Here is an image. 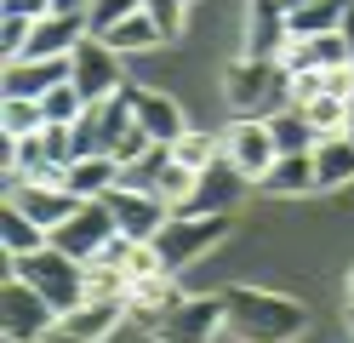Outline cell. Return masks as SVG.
Instances as JSON below:
<instances>
[{
  "label": "cell",
  "instance_id": "obj_5",
  "mask_svg": "<svg viewBox=\"0 0 354 343\" xmlns=\"http://www.w3.org/2000/svg\"><path fill=\"white\" fill-rule=\"evenodd\" d=\"M115 235H120L115 206H109V200H80V212L52 229V246L63 252V258H75V263H92Z\"/></svg>",
  "mask_w": 354,
  "mask_h": 343
},
{
  "label": "cell",
  "instance_id": "obj_36",
  "mask_svg": "<svg viewBox=\"0 0 354 343\" xmlns=\"http://www.w3.org/2000/svg\"><path fill=\"white\" fill-rule=\"evenodd\" d=\"M52 12H63V17H75V12H92V0H52Z\"/></svg>",
  "mask_w": 354,
  "mask_h": 343
},
{
  "label": "cell",
  "instance_id": "obj_25",
  "mask_svg": "<svg viewBox=\"0 0 354 343\" xmlns=\"http://www.w3.org/2000/svg\"><path fill=\"white\" fill-rule=\"evenodd\" d=\"M166 166H171V143H154L149 155L131 160V166H120V189H131V195H154Z\"/></svg>",
  "mask_w": 354,
  "mask_h": 343
},
{
  "label": "cell",
  "instance_id": "obj_7",
  "mask_svg": "<svg viewBox=\"0 0 354 343\" xmlns=\"http://www.w3.org/2000/svg\"><path fill=\"white\" fill-rule=\"evenodd\" d=\"M69 80L80 86L86 103H109L115 91H126V75H120V52H109L97 35H86L75 52H69Z\"/></svg>",
  "mask_w": 354,
  "mask_h": 343
},
{
  "label": "cell",
  "instance_id": "obj_4",
  "mask_svg": "<svg viewBox=\"0 0 354 343\" xmlns=\"http://www.w3.org/2000/svg\"><path fill=\"white\" fill-rule=\"evenodd\" d=\"M12 274H17V281H29L57 315L75 309V304H86V263L63 258L57 246H40V252H29V258H12Z\"/></svg>",
  "mask_w": 354,
  "mask_h": 343
},
{
  "label": "cell",
  "instance_id": "obj_26",
  "mask_svg": "<svg viewBox=\"0 0 354 343\" xmlns=\"http://www.w3.org/2000/svg\"><path fill=\"white\" fill-rule=\"evenodd\" d=\"M217 155H223V137H212L206 126H189V132L171 143V160H177V166H189V172H206Z\"/></svg>",
  "mask_w": 354,
  "mask_h": 343
},
{
  "label": "cell",
  "instance_id": "obj_15",
  "mask_svg": "<svg viewBox=\"0 0 354 343\" xmlns=\"http://www.w3.org/2000/svg\"><path fill=\"white\" fill-rule=\"evenodd\" d=\"M69 80V58H12L6 63V98H29L40 103L52 86Z\"/></svg>",
  "mask_w": 354,
  "mask_h": 343
},
{
  "label": "cell",
  "instance_id": "obj_40",
  "mask_svg": "<svg viewBox=\"0 0 354 343\" xmlns=\"http://www.w3.org/2000/svg\"><path fill=\"white\" fill-rule=\"evenodd\" d=\"M292 6H308V0H286V12H292Z\"/></svg>",
  "mask_w": 354,
  "mask_h": 343
},
{
  "label": "cell",
  "instance_id": "obj_13",
  "mask_svg": "<svg viewBox=\"0 0 354 343\" xmlns=\"http://www.w3.org/2000/svg\"><path fill=\"white\" fill-rule=\"evenodd\" d=\"M183 297H189V292L177 286V274H149V281H131V286H126V320H138V326L149 332L154 320H166Z\"/></svg>",
  "mask_w": 354,
  "mask_h": 343
},
{
  "label": "cell",
  "instance_id": "obj_34",
  "mask_svg": "<svg viewBox=\"0 0 354 343\" xmlns=\"http://www.w3.org/2000/svg\"><path fill=\"white\" fill-rule=\"evenodd\" d=\"M149 149H154V137H149L143 126H131L120 143H115V160H120V166H131V160H138V155H149Z\"/></svg>",
  "mask_w": 354,
  "mask_h": 343
},
{
  "label": "cell",
  "instance_id": "obj_19",
  "mask_svg": "<svg viewBox=\"0 0 354 343\" xmlns=\"http://www.w3.org/2000/svg\"><path fill=\"white\" fill-rule=\"evenodd\" d=\"M354 0H308V6H292L286 12V29L292 40H315V35H337L343 17H348Z\"/></svg>",
  "mask_w": 354,
  "mask_h": 343
},
{
  "label": "cell",
  "instance_id": "obj_23",
  "mask_svg": "<svg viewBox=\"0 0 354 343\" xmlns=\"http://www.w3.org/2000/svg\"><path fill=\"white\" fill-rule=\"evenodd\" d=\"M269 132H274V149H280V155H315V149H320V132L303 121V109L269 114Z\"/></svg>",
  "mask_w": 354,
  "mask_h": 343
},
{
  "label": "cell",
  "instance_id": "obj_42",
  "mask_svg": "<svg viewBox=\"0 0 354 343\" xmlns=\"http://www.w3.org/2000/svg\"><path fill=\"white\" fill-rule=\"evenodd\" d=\"M6 343H17V337H6Z\"/></svg>",
  "mask_w": 354,
  "mask_h": 343
},
{
  "label": "cell",
  "instance_id": "obj_2",
  "mask_svg": "<svg viewBox=\"0 0 354 343\" xmlns=\"http://www.w3.org/2000/svg\"><path fill=\"white\" fill-rule=\"evenodd\" d=\"M223 98L246 121H269V114L292 109V75L280 63H269V58H234L229 80H223Z\"/></svg>",
  "mask_w": 354,
  "mask_h": 343
},
{
  "label": "cell",
  "instance_id": "obj_21",
  "mask_svg": "<svg viewBox=\"0 0 354 343\" xmlns=\"http://www.w3.org/2000/svg\"><path fill=\"white\" fill-rule=\"evenodd\" d=\"M257 189H263V195H280V200H292V195H315V155H280Z\"/></svg>",
  "mask_w": 354,
  "mask_h": 343
},
{
  "label": "cell",
  "instance_id": "obj_31",
  "mask_svg": "<svg viewBox=\"0 0 354 343\" xmlns=\"http://www.w3.org/2000/svg\"><path fill=\"white\" fill-rule=\"evenodd\" d=\"M143 12L154 17L160 40H177L183 35V17H189V0H143Z\"/></svg>",
  "mask_w": 354,
  "mask_h": 343
},
{
  "label": "cell",
  "instance_id": "obj_6",
  "mask_svg": "<svg viewBox=\"0 0 354 343\" xmlns=\"http://www.w3.org/2000/svg\"><path fill=\"white\" fill-rule=\"evenodd\" d=\"M0 326H6V337H17V343H46L52 326H57V309L29 281L6 274V286H0Z\"/></svg>",
  "mask_w": 354,
  "mask_h": 343
},
{
  "label": "cell",
  "instance_id": "obj_1",
  "mask_svg": "<svg viewBox=\"0 0 354 343\" xmlns=\"http://www.w3.org/2000/svg\"><path fill=\"white\" fill-rule=\"evenodd\" d=\"M223 315H229V337L234 343H297L308 326V309L297 297L263 292V286H229L223 292Z\"/></svg>",
  "mask_w": 354,
  "mask_h": 343
},
{
  "label": "cell",
  "instance_id": "obj_17",
  "mask_svg": "<svg viewBox=\"0 0 354 343\" xmlns=\"http://www.w3.org/2000/svg\"><path fill=\"white\" fill-rule=\"evenodd\" d=\"M63 189L75 200H109L120 189V160L115 155H80L69 172H63Z\"/></svg>",
  "mask_w": 354,
  "mask_h": 343
},
{
  "label": "cell",
  "instance_id": "obj_22",
  "mask_svg": "<svg viewBox=\"0 0 354 343\" xmlns=\"http://www.w3.org/2000/svg\"><path fill=\"white\" fill-rule=\"evenodd\" d=\"M354 183V143L348 137H320L315 149V189H343Z\"/></svg>",
  "mask_w": 354,
  "mask_h": 343
},
{
  "label": "cell",
  "instance_id": "obj_41",
  "mask_svg": "<svg viewBox=\"0 0 354 343\" xmlns=\"http://www.w3.org/2000/svg\"><path fill=\"white\" fill-rule=\"evenodd\" d=\"M348 332H354V304H348Z\"/></svg>",
  "mask_w": 354,
  "mask_h": 343
},
{
  "label": "cell",
  "instance_id": "obj_12",
  "mask_svg": "<svg viewBox=\"0 0 354 343\" xmlns=\"http://www.w3.org/2000/svg\"><path fill=\"white\" fill-rule=\"evenodd\" d=\"M6 200H12V206H24V212H29L40 229H46V235H52L57 223H69V218L80 212V200L63 189V183H6Z\"/></svg>",
  "mask_w": 354,
  "mask_h": 343
},
{
  "label": "cell",
  "instance_id": "obj_9",
  "mask_svg": "<svg viewBox=\"0 0 354 343\" xmlns=\"http://www.w3.org/2000/svg\"><path fill=\"white\" fill-rule=\"evenodd\" d=\"M120 320H126V297H86V304L57 315V326H52L46 343H103Z\"/></svg>",
  "mask_w": 354,
  "mask_h": 343
},
{
  "label": "cell",
  "instance_id": "obj_33",
  "mask_svg": "<svg viewBox=\"0 0 354 343\" xmlns=\"http://www.w3.org/2000/svg\"><path fill=\"white\" fill-rule=\"evenodd\" d=\"M29 35H35V23H29V17H0V52H6V63H12V58H24Z\"/></svg>",
  "mask_w": 354,
  "mask_h": 343
},
{
  "label": "cell",
  "instance_id": "obj_20",
  "mask_svg": "<svg viewBox=\"0 0 354 343\" xmlns=\"http://www.w3.org/2000/svg\"><path fill=\"white\" fill-rule=\"evenodd\" d=\"M0 246H6V263H12V258H29V252L52 246V235L24 212V206H12V200H6V206H0Z\"/></svg>",
  "mask_w": 354,
  "mask_h": 343
},
{
  "label": "cell",
  "instance_id": "obj_8",
  "mask_svg": "<svg viewBox=\"0 0 354 343\" xmlns=\"http://www.w3.org/2000/svg\"><path fill=\"white\" fill-rule=\"evenodd\" d=\"M223 326H229V315H223V292H217V297H183L166 320L149 326V337L154 343H212Z\"/></svg>",
  "mask_w": 354,
  "mask_h": 343
},
{
  "label": "cell",
  "instance_id": "obj_28",
  "mask_svg": "<svg viewBox=\"0 0 354 343\" xmlns=\"http://www.w3.org/2000/svg\"><path fill=\"white\" fill-rule=\"evenodd\" d=\"M86 109H92V103L80 98V86H75V80H63V86H52L46 98H40V114H46V126H75V121H80Z\"/></svg>",
  "mask_w": 354,
  "mask_h": 343
},
{
  "label": "cell",
  "instance_id": "obj_11",
  "mask_svg": "<svg viewBox=\"0 0 354 343\" xmlns=\"http://www.w3.org/2000/svg\"><path fill=\"white\" fill-rule=\"evenodd\" d=\"M240 35H246V52H240V58H269V63H280L286 40H292V29H286V0H246Z\"/></svg>",
  "mask_w": 354,
  "mask_h": 343
},
{
  "label": "cell",
  "instance_id": "obj_18",
  "mask_svg": "<svg viewBox=\"0 0 354 343\" xmlns=\"http://www.w3.org/2000/svg\"><path fill=\"white\" fill-rule=\"evenodd\" d=\"M131 114H138V126L154 137V143H177V137L189 132L183 109H177L166 91H138V86H131Z\"/></svg>",
  "mask_w": 354,
  "mask_h": 343
},
{
  "label": "cell",
  "instance_id": "obj_3",
  "mask_svg": "<svg viewBox=\"0 0 354 343\" xmlns=\"http://www.w3.org/2000/svg\"><path fill=\"white\" fill-rule=\"evenodd\" d=\"M229 240V212H171L166 229L154 235L149 246L160 252V269L166 274H183L189 263H201L212 246Z\"/></svg>",
  "mask_w": 354,
  "mask_h": 343
},
{
  "label": "cell",
  "instance_id": "obj_10",
  "mask_svg": "<svg viewBox=\"0 0 354 343\" xmlns=\"http://www.w3.org/2000/svg\"><path fill=\"white\" fill-rule=\"evenodd\" d=\"M223 149H229V160H234L252 183H263V177H269V166L280 160L269 121H246V114H234V126L223 132Z\"/></svg>",
  "mask_w": 354,
  "mask_h": 343
},
{
  "label": "cell",
  "instance_id": "obj_39",
  "mask_svg": "<svg viewBox=\"0 0 354 343\" xmlns=\"http://www.w3.org/2000/svg\"><path fill=\"white\" fill-rule=\"evenodd\" d=\"M343 297H348V304H354V269H348V281H343Z\"/></svg>",
  "mask_w": 354,
  "mask_h": 343
},
{
  "label": "cell",
  "instance_id": "obj_24",
  "mask_svg": "<svg viewBox=\"0 0 354 343\" xmlns=\"http://www.w3.org/2000/svg\"><path fill=\"white\" fill-rule=\"evenodd\" d=\"M103 46H109V52H149V46H160V29H154V17L149 12H131V17H120L115 23V29H109V35H97Z\"/></svg>",
  "mask_w": 354,
  "mask_h": 343
},
{
  "label": "cell",
  "instance_id": "obj_38",
  "mask_svg": "<svg viewBox=\"0 0 354 343\" xmlns=\"http://www.w3.org/2000/svg\"><path fill=\"white\" fill-rule=\"evenodd\" d=\"M343 137L354 143V103H348V114H343Z\"/></svg>",
  "mask_w": 354,
  "mask_h": 343
},
{
  "label": "cell",
  "instance_id": "obj_14",
  "mask_svg": "<svg viewBox=\"0 0 354 343\" xmlns=\"http://www.w3.org/2000/svg\"><path fill=\"white\" fill-rule=\"evenodd\" d=\"M109 206H115L120 235L138 240V246H149V240L166 229V218H171L166 206H160V195H131V189H115V195H109Z\"/></svg>",
  "mask_w": 354,
  "mask_h": 343
},
{
  "label": "cell",
  "instance_id": "obj_16",
  "mask_svg": "<svg viewBox=\"0 0 354 343\" xmlns=\"http://www.w3.org/2000/svg\"><path fill=\"white\" fill-rule=\"evenodd\" d=\"M246 183H252V177L240 172L234 160H229V149H223V155L201 172V189H194V206H189V212H229V206L246 195Z\"/></svg>",
  "mask_w": 354,
  "mask_h": 343
},
{
  "label": "cell",
  "instance_id": "obj_29",
  "mask_svg": "<svg viewBox=\"0 0 354 343\" xmlns=\"http://www.w3.org/2000/svg\"><path fill=\"white\" fill-rule=\"evenodd\" d=\"M343 114H348V103H343V98H331V91H320L315 103H303V121L315 126L320 137H343Z\"/></svg>",
  "mask_w": 354,
  "mask_h": 343
},
{
  "label": "cell",
  "instance_id": "obj_32",
  "mask_svg": "<svg viewBox=\"0 0 354 343\" xmlns=\"http://www.w3.org/2000/svg\"><path fill=\"white\" fill-rule=\"evenodd\" d=\"M143 12V0H92V12H86V23H92V35H109L120 17Z\"/></svg>",
  "mask_w": 354,
  "mask_h": 343
},
{
  "label": "cell",
  "instance_id": "obj_30",
  "mask_svg": "<svg viewBox=\"0 0 354 343\" xmlns=\"http://www.w3.org/2000/svg\"><path fill=\"white\" fill-rule=\"evenodd\" d=\"M0 126H6V137H35L40 126H46V114H40V103H29V98H6Z\"/></svg>",
  "mask_w": 354,
  "mask_h": 343
},
{
  "label": "cell",
  "instance_id": "obj_35",
  "mask_svg": "<svg viewBox=\"0 0 354 343\" xmlns=\"http://www.w3.org/2000/svg\"><path fill=\"white\" fill-rule=\"evenodd\" d=\"M0 17H29V23H40V17H52V0H0Z\"/></svg>",
  "mask_w": 354,
  "mask_h": 343
},
{
  "label": "cell",
  "instance_id": "obj_27",
  "mask_svg": "<svg viewBox=\"0 0 354 343\" xmlns=\"http://www.w3.org/2000/svg\"><path fill=\"white\" fill-rule=\"evenodd\" d=\"M194 189H201V172H189V166H177V160H171V166L160 172V189H154V195H160L166 212H189Z\"/></svg>",
  "mask_w": 354,
  "mask_h": 343
},
{
  "label": "cell",
  "instance_id": "obj_37",
  "mask_svg": "<svg viewBox=\"0 0 354 343\" xmlns=\"http://www.w3.org/2000/svg\"><path fill=\"white\" fill-rule=\"evenodd\" d=\"M343 46H348V69H354V6H348V17H343Z\"/></svg>",
  "mask_w": 354,
  "mask_h": 343
}]
</instances>
